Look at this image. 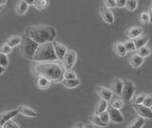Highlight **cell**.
Returning a JSON list of instances; mask_svg holds the SVG:
<instances>
[{
	"mask_svg": "<svg viewBox=\"0 0 152 128\" xmlns=\"http://www.w3.org/2000/svg\"><path fill=\"white\" fill-rule=\"evenodd\" d=\"M33 71L37 75H44L53 82H61L64 78V67L57 61L35 62Z\"/></svg>",
	"mask_w": 152,
	"mask_h": 128,
	"instance_id": "1",
	"label": "cell"
},
{
	"mask_svg": "<svg viewBox=\"0 0 152 128\" xmlns=\"http://www.w3.org/2000/svg\"><path fill=\"white\" fill-rule=\"evenodd\" d=\"M26 36L31 37L38 44H43L46 42L53 41L56 36V32L50 26H33L28 28Z\"/></svg>",
	"mask_w": 152,
	"mask_h": 128,
	"instance_id": "2",
	"label": "cell"
},
{
	"mask_svg": "<svg viewBox=\"0 0 152 128\" xmlns=\"http://www.w3.org/2000/svg\"><path fill=\"white\" fill-rule=\"evenodd\" d=\"M34 62H46V61H58V58L55 54L54 47L52 42H46V43L39 44L35 52Z\"/></svg>",
	"mask_w": 152,
	"mask_h": 128,
	"instance_id": "3",
	"label": "cell"
},
{
	"mask_svg": "<svg viewBox=\"0 0 152 128\" xmlns=\"http://www.w3.org/2000/svg\"><path fill=\"white\" fill-rule=\"evenodd\" d=\"M39 44L35 42L34 40H32L31 37L28 36H24L22 38V41L19 47H20V53L21 55L24 58L28 59V60H33L34 58L35 52L38 48Z\"/></svg>",
	"mask_w": 152,
	"mask_h": 128,
	"instance_id": "4",
	"label": "cell"
},
{
	"mask_svg": "<svg viewBox=\"0 0 152 128\" xmlns=\"http://www.w3.org/2000/svg\"><path fill=\"white\" fill-rule=\"evenodd\" d=\"M135 91H136V87L131 80H128V79L124 80V89H123V93L121 95L122 99L124 101H131Z\"/></svg>",
	"mask_w": 152,
	"mask_h": 128,
	"instance_id": "5",
	"label": "cell"
},
{
	"mask_svg": "<svg viewBox=\"0 0 152 128\" xmlns=\"http://www.w3.org/2000/svg\"><path fill=\"white\" fill-rule=\"evenodd\" d=\"M76 58H77V55L73 50H68L66 54L65 55L64 58L62 59V65L65 70H69L74 66L76 62Z\"/></svg>",
	"mask_w": 152,
	"mask_h": 128,
	"instance_id": "6",
	"label": "cell"
},
{
	"mask_svg": "<svg viewBox=\"0 0 152 128\" xmlns=\"http://www.w3.org/2000/svg\"><path fill=\"white\" fill-rule=\"evenodd\" d=\"M133 108H134L135 112L139 116L145 118H152V110L150 109V107H147L144 105L142 103L141 104L133 103Z\"/></svg>",
	"mask_w": 152,
	"mask_h": 128,
	"instance_id": "7",
	"label": "cell"
},
{
	"mask_svg": "<svg viewBox=\"0 0 152 128\" xmlns=\"http://www.w3.org/2000/svg\"><path fill=\"white\" fill-rule=\"evenodd\" d=\"M107 112L109 114V117H110V121L114 123H117V124H120V123L124 122V116L123 114L121 113L120 109H117V108H114L109 106L107 109Z\"/></svg>",
	"mask_w": 152,
	"mask_h": 128,
	"instance_id": "8",
	"label": "cell"
},
{
	"mask_svg": "<svg viewBox=\"0 0 152 128\" xmlns=\"http://www.w3.org/2000/svg\"><path fill=\"white\" fill-rule=\"evenodd\" d=\"M100 15H101L102 19L107 23V24H112L114 22V16L112 12L109 10V8L107 6L100 7Z\"/></svg>",
	"mask_w": 152,
	"mask_h": 128,
	"instance_id": "9",
	"label": "cell"
},
{
	"mask_svg": "<svg viewBox=\"0 0 152 128\" xmlns=\"http://www.w3.org/2000/svg\"><path fill=\"white\" fill-rule=\"evenodd\" d=\"M52 44H53V47H54V51H55V54L57 55V58H58V60H62L64 58L65 55L66 54V52H68V48H66V46L60 43V42H57L55 40L52 41Z\"/></svg>",
	"mask_w": 152,
	"mask_h": 128,
	"instance_id": "10",
	"label": "cell"
},
{
	"mask_svg": "<svg viewBox=\"0 0 152 128\" xmlns=\"http://www.w3.org/2000/svg\"><path fill=\"white\" fill-rule=\"evenodd\" d=\"M19 114L18 109H15V110H10V111H6L0 114V125L3 127V125L6 123L8 121L12 120V118L17 116Z\"/></svg>",
	"mask_w": 152,
	"mask_h": 128,
	"instance_id": "11",
	"label": "cell"
},
{
	"mask_svg": "<svg viewBox=\"0 0 152 128\" xmlns=\"http://www.w3.org/2000/svg\"><path fill=\"white\" fill-rule=\"evenodd\" d=\"M123 89H124V80H122L119 78H114L113 81L111 82V91L113 92V94L117 95V96H121L123 93Z\"/></svg>",
	"mask_w": 152,
	"mask_h": 128,
	"instance_id": "12",
	"label": "cell"
},
{
	"mask_svg": "<svg viewBox=\"0 0 152 128\" xmlns=\"http://www.w3.org/2000/svg\"><path fill=\"white\" fill-rule=\"evenodd\" d=\"M96 92L98 94V96L101 98L102 99H104V101H109L110 99L112 98L113 96V92L111 91L110 89L106 88V87H103V86H100L96 88Z\"/></svg>",
	"mask_w": 152,
	"mask_h": 128,
	"instance_id": "13",
	"label": "cell"
},
{
	"mask_svg": "<svg viewBox=\"0 0 152 128\" xmlns=\"http://www.w3.org/2000/svg\"><path fill=\"white\" fill-rule=\"evenodd\" d=\"M128 62H129L130 66H132L133 68H139L144 63V58L141 56L138 53H135L128 58Z\"/></svg>",
	"mask_w": 152,
	"mask_h": 128,
	"instance_id": "14",
	"label": "cell"
},
{
	"mask_svg": "<svg viewBox=\"0 0 152 128\" xmlns=\"http://www.w3.org/2000/svg\"><path fill=\"white\" fill-rule=\"evenodd\" d=\"M17 109L19 111V114H21V115L25 116V117H28V118H36L37 117V113L33 110L32 108L28 107V106L20 105L17 107Z\"/></svg>",
	"mask_w": 152,
	"mask_h": 128,
	"instance_id": "15",
	"label": "cell"
},
{
	"mask_svg": "<svg viewBox=\"0 0 152 128\" xmlns=\"http://www.w3.org/2000/svg\"><path fill=\"white\" fill-rule=\"evenodd\" d=\"M142 32H144V30L140 27H131L126 31V36L128 37V38L134 39L136 37L142 35Z\"/></svg>",
	"mask_w": 152,
	"mask_h": 128,
	"instance_id": "16",
	"label": "cell"
},
{
	"mask_svg": "<svg viewBox=\"0 0 152 128\" xmlns=\"http://www.w3.org/2000/svg\"><path fill=\"white\" fill-rule=\"evenodd\" d=\"M50 83H51V80H50L48 78L44 77V75H38L36 84H37V87L39 89L46 90L48 88H50Z\"/></svg>",
	"mask_w": 152,
	"mask_h": 128,
	"instance_id": "17",
	"label": "cell"
},
{
	"mask_svg": "<svg viewBox=\"0 0 152 128\" xmlns=\"http://www.w3.org/2000/svg\"><path fill=\"white\" fill-rule=\"evenodd\" d=\"M113 48H114V52H115V54L119 56H125L127 53V51L125 47V44L122 43V42H116V43H114L113 45Z\"/></svg>",
	"mask_w": 152,
	"mask_h": 128,
	"instance_id": "18",
	"label": "cell"
},
{
	"mask_svg": "<svg viewBox=\"0 0 152 128\" xmlns=\"http://www.w3.org/2000/svg\"><path fill=\"white\" fill-rule=\"evenodd\" d=\"M61 83L64 85L66 88L69 89H72V88H76L80 84V79L77 78H73V79H66L63 78V80L61 81Z\"/></svg>",
	"mask_w": 152,
	"mask_h": 128,
	"instance_id": "19",
	"label": "cell"
},
{
	"mask_svg": "<svg viewBox=\"0 0 152 128\" xmlns=\"http://www.w3.org/2000/svg\"><path fill=\"white\" fill-rule=\"evenodd\" d=\"M145 118L142 117H137L136 118H134L127 127L128 128H142L145 125Z\"/></svg>",
	"mask_w": 152,
	"mask_h": 128,
	"instance_id": "20",
	"label": "cell"
},
{
	"mask_svg": "<svg viewBox=\"0 0 152 128\" xmlns=\"http://www.w3.org/2000/svg\"><path fill=\"white\" fill-rule=\"evenodd\" d=\"M89 121H90V122H91V124L97 126V127H107V123H104L101 120V118H100V116L98 115V114H94V115H92L89 118Z\"/></svg>",
	"mask_w": 152,
	"mask_h": 128,
	"instance_id": "21",
	"label": "cell"
},
{
	"mask_svg": "<svg viewBox=\"0 0 152 128\" xmlns=\"http://www.w3.org/2000/svg\"><path fill=\"white\" fill-rule=\"evenodd\" d=\"M28 4L26 3L24 0H19V2L17 3V5H16V8H15V11L16 13H18V15H24V13H26L27 11H28Z\"/></svg>",
	"mask_w": 152,
	"mask_h": 128,
	"instance_id": "22",
	"label": "cell"
},
{
	"mask_svg": "<svg viewBox=\"0 0 152 128\" xmlns=\"http://www.w3.org/2000/svg\"><path fill=\"white\" fill-rule=\"evenodd\" d=\"M148 36H142L141 35L140 36L136 37V38L133 39V41H134L135 43V46H136V49H139L141 48V47L146 45V43L148 42Z\"/></svg>",
	"mask_w": 152,
	"mask_h": 128,
	"instance_id": "23",
	"label": "cell"
},
{
	"mask_svg": "<svg viewBox=\"0 0 152 128\" xmlns=\"http://www.w3.org/2000/svg\"><path fill=\"white\" fill-rule=\"evenodd\" d=\"M107 106H108L107 101L101 98V101L97 103L96 107H95V114H98V115H100L102 112L107 110Z\"/></svg>",
	"mask_w": 152,
	"mask_h": 128,
	"instance_id": "24",
	"label": "cell"
},
{
	"mask_svg": "<svg viewBox=\"0 0 152 128\" xmlns=\"http://www.w3.org/2000/svg\"><path fill=\"white\" fill-rule=\"evenodd\" d=\"M21 41H22V37L18 36H12L7 40V43L11 46L12 48H13V47H16L18 45H20Z\"/></svg>",
	"mask_w": 152,
	"mask_h": 128,
	"instance_id": "25",
	"label": "cell"
},
{
	"mask_svg": "<svg viewBox=\"0 0 152 128\" xmlns=\"http://www.w3.org/2000/svg\"><path fill=\"white\" fill-rule=\"evenodd\" d=\"M136 51H137V53L139 54L141 56H142L144 58H147V56L150 55V54H151V49L149 48V47H147L146 45L141 47V48H139V49H137Z\"/></svg>",
	"mask_w": 152,
	"mask_h": 128,
	"instance_id": "26",
	"label": "cell"
},
{
	"mask_svg": "<svg viewBox=\"0 0 152 128\" xmlns=\"http://www.w3.org/2000/svg\"><path fill=\"white\" fill-rule=\"evenodd\" d=\"M138 7V0H126V8L129 12H134Z\"/></svg>",
	"mask_w": 152,
	"mask_h": 128,
	"instance_id": "27",
	"label": "cell"
},
{
	"mask_svg": "<svg viewBox=\"0 0 152 128\" xmlns=\"http://www.w3.org/2000/svg\"><path fill=\"white\" fill-rule=\"evenodd\" d=\"M49 5V1L48 0H35L34 3H33V6H34L37 10H43L46 7Z\"/></svg>",
	"mask_w": 152,
	"mask_h": 128,
	"instance_id": "28",
	"label": "cell"
},
{
	"mask_svg": "<svg viewBox=\"0 0 152 128\" xmlns=\"http://www.w3.org/2000/svg\"><path fill=\"white\" fill-rule=\"evenodd\" d=\"M124 44H125V47H126V49L127 51V53H128V52H129V53H131V52H135L137 50L133 39H130V40H127L126 42H124Z\"/></svg>",
	"mask_w": 152,
	"mask_h": 128,
	"instance_id": "29",
	"label": "cell"
},
{
	"mask_svg": "<svg viewBox=\"0 0 152 128\" xmlns=\"http://www.w3.org/2000/svg\"><path fill=\"white\" fill-rule=\"evenodd\" d=\"M64 78H66V79L77 78V75H76V73L73 72V71H71V69H69V70H65L64 71Z\"/></svg>",
	"mask_w": 152,
	"mask_h": 128,
	"instance_id": "30",
	"label": "cell"
},
{
	"mask_svg": "<svg viewBox=\"0 0 152 128\" xmlns=\"http://www.w3.org/2000/svg\"><path fill=\"white\" fill-rule=\"evenodd\" d=\"M110 106L114 107V108H117V109H121L124 106V101L122 98H115L110 102Z\"/></svg>",
	"mask_w": 152,
	"mask_h": 128,
	"instance_id": "31",
	"label": "cell"
},
{
	"mask_svg": "<svg viewBox=\"0 0 152 128\" xmlns=\"http://www.w3.org/2000/svg\"><path fill=\"white\" fill-rule=\"evenodd\" d=\"M140 20L142 21V23H144V24H145V25L149 24V23H150V18H149L148 13H146V12L141 13V15H140Z\"/></svg>",
	"mask_w": 152,
	"mask_h": 128,
	"instance_id": "32",
	"label": "cell"
},
{
	"mask_svg": "<svg viewBox=\"0 0 152 128\" xmlns=\"http://www.w3.org/2000/svg\"><path fill=\"white\" fill-rule=\"evenodd\" d=\"M12 47L10 46L7 42L5 44H3L1 47H0V53H2V54H5V55H9V54H11V52H12Z\"/></svg>",
	"mask_w": 152,
	"mask_h": 128,
	"instance_id": "33",
	"label": "cell"
},
{
	"mask_svg": "<svg viewBox=\"0 0 152 128\" xmlns=\"http://www.w3.org/2000/svg\"><path fill=\"white\" fill-rule=\"evenodd\" d=\"M99 116H100V118H101V120H102L104 123H107H107H108L109 121H110V117H109V114H108L107 110L102 112Z\"/></svg>",
	"mask_w": 152,
	"mask_h": 128,
	"instance_id": "34",
	"label": "cell"
},
{
	"mask_svg": "<svg viewBox=\"0 0 152 128\" xmlns=\"http://www.w3.org/2000/svg\"><path fill=\"white\" fill-rule=\"evenodd\" d=\"M9 64V60H8V56L7 55L0 53V65L3 66V67L6 68Z\"/></svg>",
	"mask_w": 152,
	"mask_h": 128,
	"instance_id": "35",
	"label": "cell"
},
{
	"mask_svg": "<svg viewBox=\"0 0 152 128\" xmlns=\"http://www.w3.org/2000/svg\"><path fill=\"white\" fill-rule=\"evenodd\" d=\"M142 104L147 107H152V94H148V95H145V98L144 99V102Z\"/></svg>",
	"mask_w": 152,
	"mask_h": 128,
	"instance_id": "36",
	"label": "cell"
},
{
	"mask_svg": "<svg viewBox=\"0 0 152 128\" xmlns=\"http://www.w3.org/2000/svg\"><path fill=\"white\" fill-rule=\"evenodd\" d=\"M19 126L15 121H13L12 120L8 121L5 124L3 125V128H19Z\"/></svg>",
	"mask_w": 152,
	"mask_h": 128,
	"instance_id": "37",
	"label": "cell"
},
{
	"mask_svg": "<svg viewBox=\"0 0 152 128\" xmlns=\"http://www.w3.org/2000/svg\"><path fill=\"white\" fill-rule=\"evenodd\" d=\"M104 6H107L109 9H113L117 7V2L116 0H104Z\"/></svg>",
	"mask_w": 152,
	"mask_h": 128,
	"instance_id": "38",
	"label": "cell"
},
{
	"mask_svg": "<svg viewBox=\"0 0 152 128\" xmlns=\"http://www.w3.org/2000/svg\"><path fill=\"white\" fill-rule=\"evenodd\" d=\"M145 93H141L139 95H137V96L135 97L134 98V103H137V104H141L144 102V99L145 98Z\"/></svg>",
	"mask_w": 152,
	"mask_h": 128,
	"instance_id": "39",
	"label": "cell"
},
{
	"mask_svg": "<svg viewBox=\"0 0 152 128\" xmlns=\"http://www.w3.org/2000/svg\"><path fill=\"white\" fill-rule=\"evenodd\" d=\"M116 2H117V7L118 8H124V7H126V0H116Z\"/></svg>",
	"mask_w": 152,
	"mask_h": 128,
	"instance_id": "40",
	"label": "cell"
},
{
	"mask_svg": "<svg viewBox=\"0 0 152 128\" xmlns=\"http://www.w3.org/2000/svg\"><path fill=\"white\" fill-rule=\"evenodd\" d=\"M148 15H149V18H150V23H152V3H151V5L149 7V10H148Z\"/></svg>",
	"mask_w": 152,
	"mask_h": 128,
	"instance_id": "41",
	"label": "cell"
},
{
	"mask_svg": "<svg viewBox=\"0 0 152 128\" xmlns=\"http://www.w3.org/2000/svg\"><path fill=\"white\" fill-rule=\"evenodd\" d=\"M24 1H25L26 3H28L30 6H33V3H34L35 0H24Z\"/></svg>",
	"mask_w": 152,
	"mask_h": 128,
	"instance_id": "42",
	"label": "cell"
},
{
	"mask_svg": "<svg viewBox=\"0 0 152 128\" xmlns=\"http://www.w3.org/2000/svg\"><path fill=\"white\" fill-rule=\"evenodd\" d=\"M74 128H78V127H81V128H84L85 125H83V123L82 122H79V123H76V124L73 126Z\"/></svg>",
	"mask_w": 152,
	"mask_h": 128,
	"instance_id": "43",
	"label": "cell"
},
{
	"mask_svg": "<svg viewBox=\"0 0 152 128\" xmlns=\"http://www.w3.org/2000/svg\"><path fill=\"white\" fill-rule=\"evenodd\" d=\"M7 4V0H0V6H4Z\"/></svg>",
	"mask_w": 152,
	"mask_h": 128,
	"instance_id": "44",
	"label": "cell"
},
{
	"mask_svg": "<svg viewBox=\"0 0 152 128\" xmlns=\"http://www.w3.org/2000/svg\"><path fill=\"white\" fill-rule=\"evenodd\" d=\"M4 72H5V67H3V66L0 65V75H1Z\"/></svg>",
	"mask_w": 152,
	"mask_h": 128,
	"instance_id": "45",
	"label": "cell"
},
{
	"mask_svg": "<svg viewBox=\"0 0 152 128\" xmlns=\"http://www.w3.org/2000/svg\"><path fill=\"white\" fill-rule=\"evenodd\" d=\"M1 127H2V126H1V125H0V128H1Z\"/></svg>",
	"mask_w": 152,
	"mask_h": 128,
	"instance_id": "46",
	"label": "cell"
}]
</instances>
